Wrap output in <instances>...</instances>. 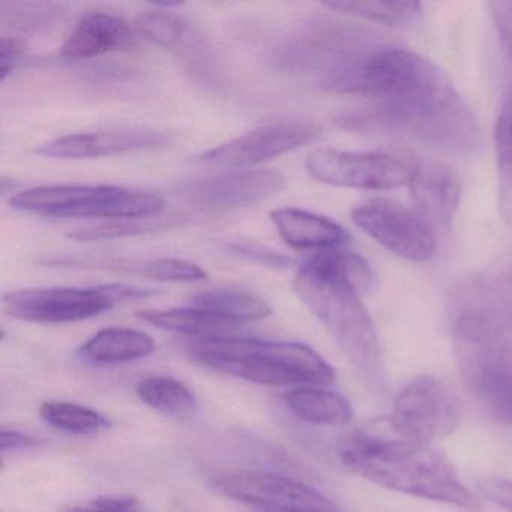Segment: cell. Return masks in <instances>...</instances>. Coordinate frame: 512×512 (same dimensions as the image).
I'll list each match as a JSON object with an SVG mask.
<instances>
[{
  "instance_id": "cell-20",
  "label": "cell",
  "mask_w": 512,
  "mask_h": 512,
  "mask_svg": "<svg viewBox=\"0 0 512 512\" xmlns=\"http://www.w3.org/2000/svg\"><path fill=\"white\" fill-rule=\"evenodd\" d=\"M155 350V341L139 329L112 326L92 335L77 350L86 364L116 365L146 358Z\"/></svg>"
},
{
  "instance_id": "cell-2",
  "label": "cell",
  "mask_w": 512,
  "mask_h": 512,
  "mask_svg": "<svg viewBox=\"0 0 512 512\" xmlns=\"http://www.w3.org/2000/svg\"><path fill=\"white\" fill-rule=\"evenodd\" d=\"M338 454L350 472L380 487L466 511L482 508L481 496L461 481L442 452L398 433L389 416L356 428Z\"/></svg>"
},
{
  "instance_id": "cell-32",
  "label": "cell",
  "mask_w": 512,
  "mask_h": 512,
  "mask_svg": "<svg viewBox=\"0 0 512 512\" xmlns=\"http://www.w3.org/2000/svg\"><path fill=\"white\" fill-rule=\"evenodd\" d=\"M224 251L238 257V259L257 263V265L266 266V268L289 269L295 263L292 257L278 253L272 248L263 247V245L256 244V242H226Z\"/></svg>"
},
{
  "instance_id": "cell-36",
  "label": "cell",
  "mask_w": 512,
  "mask_h": 512,
  "mask_svg": "<svg viewBox=\"0 0 512 512\" xmlns=\"http://www.w3.org/2000/svg\"><path fill=\"white\" fill-rule=\"evenodd\" d=\"M40 445L41 440L28 436V434L20 433V431L4 428L2 433H0V451H2V454H7L10 451H19V449L35 448V446Z\"/></svg>"
},
{
  "instance_id": "cell-28",
  "label": "cell",
  "mask_w": 512,
  "mask_h": 512,
  "mask_svg": "<svg viewBox=\"0 0 512 512\" xmlns=\"http://www.w3.org/2000/svg\"><path fill=\"white\" fill-rule=\"evenodd\" d=\"M314 257L332 271L337 272L347 283L352 284L361 296L376 286V274L373 269L368 265L367 260L353 251L344 250L343 247L329 248V250L317 251Z\"/></svg>"
},
{
  "instance_id": "cell-4",
  "label": "cell",
  "mask_w": 512,
  "mask_h": 512,
  "mask_svg": "<svg viewBox=\"0 0 512 512\" xmlns=\"http://www.w3.org/2000/svg\"><path fill=\"white\" fill-rule=\"evenodd\" d=\"M292 286L349 359L359 382L373 394H385L388 373L379 334L358 290L314 256L299 268Z\"/></svg>"
},
{
  "instance_id": "cell-27",
  "label": "cell",
  "mask_w": 512,
  "mask_h": 512,
  "mask_svg": "<svg viewBox=\"0 0 512 512\" xmlns=\"http://www.w3.org/2000/svg\"><path fill=\"white\" fill-rule=\"evenodd\" d=\"M136 29L149 43L163 49L178 50L187 38V23L164 10L145 11L136 19Z\"/></svg>"
},
{
  "instance_id": "cell-12",
  "label": "cell",
  "mask_w": 512,
  "mask_h": 512,
  "mask_svg": "<svg viewBox=\"0 0 512 512\" xmlns=\"http://www.w3.org/2000/svg\"><path fill=\"white\" fill-rule=\"evenodd\" d=\"M352 220L377 244L401 259L428 262L437 251L433 227L416 211L389 202L371 200L352 211Z\"/></svg>"
},
{
  "instance_id": "cell-35",
  "label": "cell",
  "mask_w": 512,
  "mask_h": 512,
  "mask_svg": "<svg viewBox=\"0 0 512 512\" xmlns=\"http://www.w3.org/2000/svg\"><path fill=\"white\" fill-rule=\"evenodd\" d=\"M25 55V47L16 38H2L0 41V80L5 82L19 67Z\"/></svg>"
},
{
  "instance_id": "cell-23",
  "label": "cell",
  "mask_w": 512,
  "mask_h": 512,
  "mask_svg": "<svg viewBox=\"0 0 512 512\" xmlns=\"http://www.w3.org/2000/svg\"><path fill=\"white\" fill-rule=\"evenodd\" d=\"M137 317L164 331L190 335V337H196V340L230 337L236 329H239L238 326L193 305L185 308H169V310L139 311Z\"/></svg>"
},
{
  "instance_id": "cell-5",
  "label": "cell",
  "mask_w": 512,
  "mask_h": 512,
  "mask_svg": "<svg viewBox=\"0 0 512 512\" xmlns=\"http://www.w3.org/2000/svg\"><path fill=\"white\" fill-rule=\"evenodd\" d=\"M205 367L266 386H325L335 380L332 365L307 344L230 335L202 338L188 346Z\"/></svg>"
},
{
  "instance_id": "cell-34",
  "label": "cell",
  "mask_w": 512,
  "mask_h": 512,
  "mask_svg": "<svg viewBox=\"0 0 512 512\" xmlns=\"http://www.w3.org/2000/svg\"><path fill=\"white\" fill-rule=\"evenodd\" d=\"M490 16L503 52L512 62V2H490Z\"/></svg>"
},
{
  "instance_id": "cell-29",
  "label": "cell",
  "mask_w": 512,
  "mask_h": 512,
  "mask_svg": "<svg viewBox=\"0 0 512 512\" xmlns=\"http://www.w3.org/2000/svg\"><path fill=\"white\" fill-rule=\"evenodd\" d=\"M176 224H179L176 217L109 221V223L101 224V226L71 232L68 238L79 242L112 241V239L130 238V236L152 233L155 230L169 229V227L176 226Z\"/></svg>"
},
{
  "instance_id": "cell-33",
  "label": "cell",
  "mask_w": 512,
  "mask_h": 512,
  "mask_svg": "<svg viewBox=\"0 0 512 512\" xmlns=\"http://www.w3.org/2000/svg\"><path fill=\"white\" fill-rule=\"evenodd\" d=\"M58 512H140V503L130 496H100L85 503H68Z\"/></svg>"
},
{
  "instance_id": "cell-15",
  "label": "cell",
  "mask_w": 512,
  "mask_h": 512,
  "mask_svg": "<svg viewBox=\"0 0 512 512\" xmlns=\"http://www.w3.org/2000/svg\"><path fill=\"white\" fill-rule=\"evenodd\" d=\"M172 142L170 136L160 131L104 130L67 134L50 140L37 149V154L50 160H95L130 152L155 151L166 148Z\"/></svg>"
},
{
  "instance_id": "cell-19",
  "label": "cell",
  "mask_w": 512,
  "mask_h": 512,
  "mask_svg": "<svg viewBox=\"0 0 512 512\" xmlns=\"http://www.w3.org/2000/svg\"><path fill=\"white\" fill-rule=\"evenodd\" d=\"M269 217L281 239L296 250L323 251L344 247L350 241L340 224L304 209H275Z\"/></svg>"
},
{
  "instance_id": "cell-3",
  "label": "cell",
  "mask_w": 512,
  "mask_h": 512,
  "mask_svg": "<svg viewBox=\"0 0 512 512\" xmlns=\"http://www.w3.org/2000/svg\"><path fill=\"white\" fill-rule=\"evenodd\" d=\"M467 295L452 328L458 370L485 410L512 425V280H481Z\"/></svg>"
},
{
  "instance_id": "cell-21",
  "label": "cell",
  "mask_w": 512,
  "mask_h": 512,
  "mask_svg": "<svg viewBox=\"0 0 512 512\" xmlns=\"http://www.w3.org/2000/svg\"><path fill=\"white\" fill-rule=\"evenodd\" d=\"M284 403L296 418L308 424L341 427L349 424L353 418L349 401L322 386L292 389L284 394Z\"/></svg>"
},
{
  "instance_id": "cell-1",
  "label": "cell",
  "mask_w": 512,
  "mask_h": 512,
  "mask_svg": "<svg viewBox=\"0 0 512 512\" xmlns=\"http://www.w3.org/2000/svg\"><path fill=\"white\" fill-rule=\"evenodd\" d=\"M358 95L370 103L338 113L335 122L344 130L406 134L457 154L481 143L472 107L445 71L418 53L392 46L374 56Z\"/></svg>"
},
{
  "instance_id": "cell-25",
  "label": "cell",
  "mask_w": 512,
  "mask_h": 512,
  "mask_svg": "<svg viewBox=\"0 0 512 512\" xmlns=\"http://www.w3.org/2000/svg\"><path fill=\"white\" fill-rule=\"evenodd\" d=\"M325 7L343 16L388 26L407 25L421 16V5L403 0H340Z\"/></svg>"
},
{
  "instance_id": "cell-7",
  "label": "cell",
  "mask_w": 512,
  "mask_h": 512,
  "mask_svg": "<svg viewBox=\"0 0 512 512\" xmlns=\"http://www.w3.org/2000/svg\"><path fill=\"white\" fill-rule=\"evenodd\" d=\"M11 208L41 218L151 220L163 214L158 194L119 185L58 184L28 188L11 197Z\"/></svg>"
},
{
  "instance_id": "cell-18",
  "label": "cell",
  "mask_w": 512,
  "mask_h": 512,
  "mask_svg": "<svg viewBox=\"0 0 512 512\" xmlns=\"http://www.w3.org/2000/svg\"><path fill=\"white\" fill-rule=\"evenodd\" d=\"M50 266L64 268L104 269L124 272L161 283H196L208 278L205 269L181 259H125V257H53Z\"/></svg>"
},
{
  "instance_id": "cell-16",
  "label": "cell",
  "mask_w": 512,
  "mask_h": 512,
  "mask_svg": "<svg viewBox=\"0 0 512 512\" xmlns=\"http://www.w3.org/2000/svg\"><path fill=\"white\" fill-rule=\"evenodd\" d=\"M416 212L433 229H449L461 199V185L448 166L436 161L418 163L409 184Z\"/></svg>"
},
{
  "instance_id": "cell-6",
  "label": "cell",
  "mask_w": 512,
  "mask_h": 512,
  "mask_svg": "<svg viewBox=\"0 0 512 512\" xmlns=\"http://www.w3.org/2000/svg\"><path fill=\"white\" fill-rule=\"evenodd\" d=\"M389 47L392 44L371 29L320 19L302 26L286 41L278 62L286 70L313 77L328 91L358 95L365 68Z\"/></svg>"
},
{
  "instance_id": "cell-13",
  "label": "cell",
  "mask_w": 512,
  "mask_h": 512,
  "mask_svg": "<svg viewBox=\"0 0 512 512\" xmlns=\"http://www.w3.org/2000/svg\"><path fill=\"white\" fill-rule=\"evenodd\" d=\"M320 128L311 122L284 121L248 131L200 155L206 166L247 169L295 151L319 136Z\"/></svg>"
},
{
  "instance_id": "cell-9",
  "label": "cell",
  "mask_w": 512,
  "mask_h": 512,
  "mask_svg": "<svg viewBox=\"0 0 512 512\" xmlns=\"http://www.w3.org/2000/svg\"><path fill=\"white\" fill-rule=\"evenodd\" d=\"M418 161L406 152L316 149L305 158L308 175L322 184L386 191L409 185Z\"/></svg>"
},
{
  "instance_id": "cell-8",
  "label": "cell",
  "mask_w": 512,
  "mask_h": 512,
  "mask_svg": "<svg viewBox=\"0 0 512 512\" xmlns=\"http://www.w3.org/2000/svg\"><path fill=\"white\" fill-rule=\"evenodd\" d=\"M152 295H155V290L121 283L25 289L4 296V311L13 319L23 322L64 325L92 319L122 302Z\"/></svg>"
},
{
  "instance_id": "cell-22",
  "label": "cell",
  "mask_w": 512,
  "mask_h": 512,
  "mask_svg": "<svg viewBox=\"0 0 512 512\" xmlns=\"http://www.w3.org/2000/svg\"><path fill=\"white\" fill-rule=\"evenodd\" d=\"M190 305L209 311L238 328L244 323L257 322L272 314V308L265 299L250 290L236 287H220L196 293L191 296Z\"/></svg>"
},
{
  "instance_id": "cell-14",
  "label": "cell",
  "mask_w": 512,
  "mask_h": 512,
  "mask_svg": "<svg viewBox=\"0 0 512 512\" xmlns=\"http://www.w3.org/2000/svg\"><path fill=\"white\" fill-rule=\"evenodd\" d=\"M284 187L286 178L277 170H241L185 182L179 193L194 208L220 212L265 202Z\"/></svg>"
},
{
  "instance_id": "cell-30",
  "label": "cell",
  "mask_w": 512,
  "mask_h": 512,
  "mask_svg": "<svg viewBox=\"0 0 512 512\" xmlns=\"http://www.w3.org/2000/svg\"><path fill=\"white\" fill-rule=\"evenodd\" d=\"M58 4H2V23L19 31H44L64 17Z\"/></svg>"
},
{
  "instance_id": "cell-11",
  "label": "cell",
  "mask_w": 512,
  "mask_h": 512,
  "mask_svg": "<svg viewBox=\"0 0 512 512\" xmlns=\"http://www.w3.org/2000/svg\"><path fill=\"white\" fill-rule=\"evenodd\" d=\"M214 487L253 512H344L316 488L278 473L227 470L214 476Z\"/></svg>"
},
{
  "instance_id": "cell-26",
  "label": "cell",
  "mask_w": 512,
  "mask_h": 512,
  "mask_svg": "<svg viewBox=\"0 0 512 512\" xmlns=\"http://www.w3.org/2000/svg\"><path fill=\"white\" fill-rule=\"evenodd\" d=\"M40 416L47 425L64 433L91 436L110 427V421L97 410L70 401H46Z\"/></svg>"
},
{
  "instance_id": "cell-10",
  "label": "cell",
  "mask_w": 512,
  "mask_h": 512,
  "mask_svg": "<svg viewBox=\"0 0 512 512\" xmlns=\"http://www.w3.org/2000/svg\"><path fill=\"white\" fill-rule=\"evenodd\" d=\"M389 419L403 436L433 445L460 427V400L445 380L422 374L398 392Z\"/></svg>"
},
{
  "instance_id": "cell-24",
  "label": "cell",
  "mask_w": 512,
  "mask_h": 512,
  "mask_svg": "<svg viewBox=\"0 0 512 512\" xmlns=\"http://www.w3.org/2000/svg\"><path fill=\"white\" fill-rule=\"evenodd\" d=\"M137 397L154 409L175 418H187L197 409L194 392L175 377L152 376L140 380L136 388Z\"/></svg>"
},
{
  "instance_id": "cell-17",
  "label": "cell",
  "mask_w": 512,
  "mask_h": 512,
  "mask_svg": "<svg viewBox=\"0 0 512 512\" xmlns=\"http://www.w3.org/2000/svg\"><path fill=\"white\" fill-rule=\"evenodd\" d=\"M136 44V34L124 19L115 14L91 13L74 26L61 47V56L68 61H85L130 50Z\"/></svg>"
},
{
  "instance_id": "cell-31",
  "label": "cell",
  "mask_w": 512,
  "mask_h": 512,
  "mask_svg": "<svg viewBox=\"0 0 512 512\" xmlns=\"http://www.w3.org/2000/svg\"><path fill=\"white\" fill-rule=\"evenodd\" d=\"M494 149L503 193H512V86L497 116Z\"/></svg>"
}]
</instances>
